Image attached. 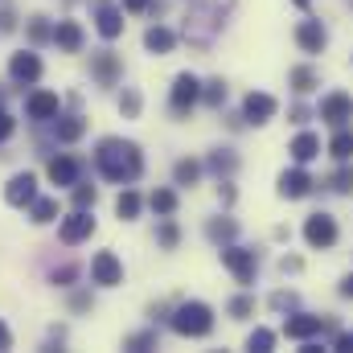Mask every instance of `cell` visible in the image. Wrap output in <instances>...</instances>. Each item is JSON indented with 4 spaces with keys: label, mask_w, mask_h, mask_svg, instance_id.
I'll list each match as a JSON object with an SVG mask.
<instances>
[{
    "label": "cell",
    "mask_w": 353,
    "mask_h": 353,
    "mask_svg": "<svg viewBox=\"0 0 353 353\" xmlns=\"http://www.w3.org/2000/svg\"><path fill=\"white\" fill-rule=\"evenodd\" d=\"M333 350H353V333H337L333 337Z\"/></svg>",
    "instance_id": "49"
},
{
    "label": "cell",
    "mask_w": 353,
    "mask_h": 353,
    "mask_svg": "<svg viewBox=\"0 0 353 353\" xmlns=\"http://www.w3.org/2000/svg\"><path fill=\"white\" fill-rule=\"evenodd\" d=\"M4 201L8 205H33L37 201V176L33 173H17V176H8V185H4Z\"/></svg>",
    "instance_id": "14"
},
{
    "label": "cell",
    "mask_w": 353,
    "mask_h": 353,
    "mask_svg": "<svg viewBox=\"0 0 353 353\" xmlns=\"http://www.w3.org/2000/svg\"><path fill=\"white\" fill-rule=\"evenodd\" d=\"M70 308H74V312H87L90 308V292H74V296H70Z\"/></svg>",
    "instance_id": "43"
},
{
    "label": "cell",
    "mask_w": 353,
    "mask_h": 353,
    "mask_svg": "<svg viewBox=\"0 0 353 353\" xmlns=\"http://www.w3.org/2000/svg\"><path fill=\"white\" fill-rule=\"evenodd\" d=\"M87 136V119L83 115H58L54 119V140L58 144H79Z\"/></svg>",
    "instance_id": "21"
},
{
    "label": "cell",
    "mask_w": 353,
    "mask_h": 353,
    "mask_svg": "<svg viewBox=\"0 0 353 353\" xmlns=\"http://www.w3.org/2000/svg\"><path fill=\"white\" fill-rule=\"evenodd\" d=\"M218 197H222V205H234V185L222 181V185H218Z\"/></svg>",
    "instance_id": "47"
},
{
    "label": "cell",
    "mask_w": 353,
    "mask_h": 353,
    "mask_svg": "<svg viewBox=\"0 0 353 353\" xmlns=\"http://www.w3.org/2000/svg\"><path fill=\"white\" fill-rule=\"evenodd\" d=\"M300 259H296V255H283V259H279V271H283V275H288V271H300Z\"/></svg>",
    "instance_id": "48"
},
{
    "label": "cell",
    "mask_w": 353,
    "mask_h": 353,
    "mask_svg": "<svg viewBox=\"0 0 353 353\" xmlns=\"http://www.w3.org/2000/svg\"><path fill=\"white\" fill-rule=\"evenodd\" d=\"M29 218H33L37 226L54 222V218H58V197H37V201L29 205Z\"/></svg>",
    "instance_id": "28"
},
{
    "label": "cell",
    "mask_w": 353,
    "mask_h": 353,
    "mask_svg": "<svg viewBox=\"0 0 353 353\" xmlns=\"http://www.w3.org/2000/svg\"><path fill=\"white\" fill-rule=\"evenodd\" d=\"M148 205H152V214L173 218V214H176V189H157V193L148 197Z\"/></svg>",
    "instance_id": "29"
},
{
    "label": "cell",
    "mask_w": 353,
    "mask_h": 353,
    "mask_svg": "<svg viewBox=\"0 0 353 353\" xmlns=\"http://www.w3.org/2000/svg\"><path fill=\"white\" fill-rule=\"evenodd\" d=\"M296 46H300L304 54H321V50L329 46V29H325L321 21H300V25H296Z\"/></svg>",
    "instance_id": "17"
},
{
    "label": "cell",
    "mask_w": 353,
    "mask_h": 353,
    "mask_svg": "<svg viewBox=\"0 0 353 353\" xmlns=\"http://www.w3.org/2000/svg\"><path fill=\"white\" fill-rule=\"evenodd\" d=\"M83 41H87V33H83L79 21H58V25H54V46H58L62 54H79Z\"/></svg>",
    "instance_id": "18"
},
{
    "label": "cell",
    "mask_w": 353,
    "mask_h": 353,
    "mask_svg": "<svg viewBox=\"0 0 353 353\" xmlns=\"http://www.w3.org/2000/svg\"><path fill=\"white\" fill-rule=\"evenodd\" d=\"M29 41H33V46L54 41V25H50L46 17H33V21H29Z\"/></svg>",
    "instance_id": "33"
},
{
    "label": "cell",
    "mask_w": 353,
    "mask_h": 353,
    "mask_svg": "<svg viewBox=\"0 0 353 353\" xmlns=\"http://www.w3.org/2000/svg\"><path fill=\"white\" fill-rule=\"evenodd\" d=\"M321 329H325V316H312V312H296L283 321L288 341H312V337H321Z\"/></svg>",
    "instance_id": "13"
},
{
    "label": "cell",
    "mask_w": 353,
    "mask_h": 353,
    "mask_svg": "<svg viewBox=\"0 0 353 353\" xmlns=\"http://www.w3.org/2000/svg\"><path fill=\"white\" fill-rule=\"evenodd\" d=\"M275 111H279V103H275V94H267V90H251L247 99H243V119L247 123H267V119H275Z\"/></svg>",
    "instance_id": "12"
},
{
    "label": "cell",
    "mask_w": 353,
    "mask_h": 353,
    "mask_svg": "<svg viewBox=\"0 0 353 353\" xmlns=\"http://www.w3.org/2000/svg\"><path fill=\"white\" fill-rule=\"evenodd\" d=\"M70 197H74V210H94V201H99V189H94V185H83V181H79Z\"/></svg>",
    "instance_id": "35"
},
{
    "label": "cell",
    "mask_w": 353,
    "mask_h": 353,
    "mask_svg": "<svg viewBox=\"0 0 353 353\" xmlns=\"http://www.w3.org/2000/svg\"><path fill=\"white\" fill-rule=\"evenodd\" d=\"M119 111H123V115H128V119H136V115H140V90H123V94H119Z\"/></svg>",
    "instance_id": "39"
},
{
    "label": "cell",
    "mask_w": 353,
    "mask_h": 353,
    "mask_svg": "<svg viewBox=\"0 0 353 353\" xmlns=\"http://www.w3.org/2000/svg\"><path fill=\"white\" fill-rule=\"evenodd\" d=\"M296 4H300V8H304V4H308V0H296Z\"/></svg>",
    "instance_id": "53"
},
{
    "label": "cell",
    "mask_w": 353,
    "mask_h": 353,
    "mask_svg": "<svg viewBox=\"0 0 353 353\" xmlns=\"http://www.w3.org/2000/svg\"><path fill=\"white\" fill-rule=\"evenodd\" d=\"M312 176L304 173V165H296V169H283L279 173V197H288V201H300V197H308L312 193Z\"/></svg>",
    "instance_id": "16"
},
{
    "label": "cell",
    "mask_w": 353,
    "mask_h": 353,
    "mask_svg": "<svg viewBox=\"0 0 353 353\" xmlns=\"http://www.w3.org/2000/svg\"><path fill=\"white\" fill-rule=\"evenodd\" d=\"M12 128H17V119H12V115H8V111L0 107V144H4L8 136H12Z\"/></svg>",
    "instance_id": "42"
},
{
    "label": "cell",
    "mask_w": 353,
    "mask_h": 353,
    "mask_svg": "<svg viewBox=\"0 0 353 353\" xmlns=\"http://www.w3.org/2000/svg\"><path fill=\"white\" fill-rule=\"evenodd\" d=\"M169 325H173V333H181V337H210V329H214V308L201 304V300H185V304L173 308Z\"/></svg>",
    "instance_id": "3"
},
{
    "label": "cell",
    "mask_w": 353,
    "mask_h": 353,
    "mask_svg": "<svg viewBox=\"0 0 353 353\" xmlns=\"http://www.w3.org/2000/svg\"><path fill=\"white\" fill-rule=\"evenodd\" d=\"M304 243L312 247V251H325V247H333L337 243V222H333V214H312L308 222H304Z\"/></svg>",
    "instance_id": "6"
},
{
    "label": "cell",
    "mask_w": 353,
    "mask_h": 353,
    "mask_svg": "<svg viewBox=\"0 0 353 353\" xmlns=\"http://www.w3.org/2000/svg\"><path fill=\"white\" fill-rule=\"evenodd\" d=\"M46 176H50L54 185H79V176H83V165H79L74 157H50V165H46Z\"/></svg>",
    "instance_id": "20"
},
{
    "label": "cell",
    "mask_w": 353,
    "mask_h": 353,
    "mask_svg": "<svg viewBox=\"0 0 353 353\" xmlns=\"http://www.w3.org/2000/svg\"><path fill=\"white\" fill-rule=\"evenodd\" d=\"M119 4H123V12H148L152 0H119Z\"/></svg>",
    "instance_id": "46"
},
{
    "label": "cell",
    "mask_w": 353,
    "mask_h": 353,
    "mask_svg": "<svg viewBox=\"0 0 353 353\" xmlns=\"http://www.w3.org/2000/svg\"><path fill=\"white\" fill-rule=\"evenodd\" d=\"M288 152H292V161H296V165H308V161H316V157H321V136L300 132V136L292 140V148H288Z\"/></svg>",
    "instance_id": "22"
},
{
    "label": "cell",
    "mask_w": 353,
    "mask_h": 353,
    "mask_svg": "<svg viewBox=\"0 0 353 353\" xmlns=\"http://www.w3.org/2000/svg\"><path fill=\"white\" fill-rule=\"evenodd\" d=\"M201 176V161H176L173 165V185H197Z\"/></svg>",
    "instance_id": "31"
},
{
    "label": "cell",
    "mask_w": 353,
    "mask_h": 353,
    "mask_svg": "<svg viewBox=\"0 0 353 353\" xmlns=\"http://www.w3.org/2000/svg\"><path fill=\"white\" fill-rule=\"evenodd\" d=\"M205 169H210L214 176H230L234 169H239V157H234L230 148H214L210 161H205Z\"/></svg>",
    "instance_id": "26"
},
{
    "label": "cell",
    "mask_w": 353,
    "mask_h": 353,
    "mask_svg": "<svg viewBox=\"0 0 353 353\" xmlns=\"http://www.w3.org/2000/svg\"><path fill=\"white\" fill-rule=\"evenodd\" d=\"M79 275V267H62V271H54V283H62V288H70V279Z\"/></svg>",
    "instance_id": "44"
},
{
    "label": "cell",
    "mask_w": 353,
    "mask_h": 353,
    "mask_svg": "<svg viewBox=\"0 0 353 353\" xmlns=\"http://www.w3.org/2000/svg\"><path fill=\"white\" fill-rule=\"evenodd\" d=\"M201 103H210V107H222V103H226V83H222V79H210V83L201 87Z\"/></svg>",
    "instance_id": "34"
},
{
    "label": "cell",
    "mask_w": 353,
    "mask_h": 353,
    "mask_svg": "<svg viewBox=\"0 0 353 353\" xmlns=\"http://www.w3.org/2000/svg\"><path fill=\"white\" fill-rule=\"evenodd\" d=\"M25 115L37 119V123H50V119L62 115V99H58L54 90H33V94L25 99Z\"/></svg>",
    "instance_id": "11"
},
{
    "label": "cell",
    "mask_w": 353,
    "mask_h": 353,
    "mask_svg": "<svg viewBox=\"0 0 353 353\" xmlns=\"http://www.w3.org/2000/svg\"><path fill=\"white\" fill-rule=\"evenodd\" d=\"M90 234H94V218H90V210H74V214H70V218H62V226H58V239H62L66 247L87 243Z\"/></svg>",
    "instance_id": "9"
},
{
    "label": "cell",
    "mask_w": 353,
    "mask_h": 353,
    "mask_svg": "<svg viewBox=\"0 0 353 353\" xmlns=\"http://www.w3.org/2000/svg\"><path fill=\"white\" fill-rule=\"evenodd\" d=\"M222 263L226 271L239 279V283H255V271H259V251H251V247H222Z\"/></svg>",
    "instance_id": "4"
},
{
    "label": "cell",
    "mask_w": 353,
    "mask_h": 353,
    "mask_svg": "<svg viewBox=\"0 0 353 353\" xmlns=\"http://www.w3.org/2000/svg\"><path fill=\"white\" fill-rule=\"evenodd\" d=\"M205 234H210V243L226 247V243H234V234H239V222H234V218H210V222H205Z\"/></svg>",
    "instance_id": "24"
},
{
    "label": "cell",
    "mask_w": 353,
    "mask_h": 353,
    "mask_svg": "<svg viewBox=\"0 0 353 353\" xmlns=\"http://www.w3.org/2000/svg\"><path fill=\"white\" fill-rule=\"evenodd\" d=\"M94 169H99V176H107L115 185H132L144 173V152H140V144H132L123 136H107V140H99Z\"/></svg>",
    "instance_id": "1"
},
{
    "label": "cell",
    "mask_w": 353,
    "mask_h": 353,
    "mask_svg": "<svg viewBox=\"0 0 353 353\" xmlns=\"http://www.w3.org/2000/svg\"><path fill=\"white\" fill-rule=\"evenodd\" d=\"M90 283H99V288H115V283H123V263H119L115 251H99V255L90 259Z\"/></svg>",
    "instance_id": "8"
},
{
    "label": "cell",
    "mask_w": 353,
    "mask_h": 353,
    "mask_svg": "<svg viewBox=\"0 0 353 353\" xmlns=\"http://www.w3.org/2000/svg\"><path fill=\"white\" fill-rule=\"evenodd\" d=\"M350 4H353V0H350Z\"/></svg>",
    "instance_id": "54"
},
{
    "label": "cell",
    "mask_w": 353,
    "mask_h": 353,
    "mask_svg": "<svg viewBox=\"0 0 353 353\" xmlns=\"http://www.w3.org/2000/svg\"><path fill=\"white\" fill-rule=\"evenodd\" d=\"M197 103H201V83H197L189 70H185V74H176L173 90H169V107H173V115H189Z\"/></svg>",
    "instance_id": "5"
},
{
    "label": "cell",
    "mask_w": 353,
    "mask_h": 353,
    "mask_svg": "<svg viewBox=\"0 0 353 353\" xmlns=\"http://www.w3.org/2000/svg\"><path fill=\"white\" fill-rule=\"evenodd\" d=\"M296 304H300L296 292H275V296H271V308H275V312H292Z\"/></svg>",
    "instance_id": "41"
},
{
    "label": "cell",
    "mask_w": 353,
    "mask_h": 353,
    "mask_svg": "<svg viewBox=\"0 0 353 353\" xmlns=\"http://www.w3.org/2000/svg\"><path fill=\"white\" fill-rule=\"evenodd\" d=\"M173 46H176L173 29H165V25L144 29V50H148V54H173Z\"/></svg>",
    "instance_id": "23"
},
{
    "label": "cell",
    "mask_w": 353,
    "mask_h": 353,
    "mask_svg": "<svg viewBox=\"0 0 353 353\" xmlns=\"http://www.w3.org/2000/svg\"><path fill=\"white\" fill-rule=\"evenodd\" d=\"M157 239H161V247H165V251H173V247H176V239H181L176 222H169V218H165V222H161V230H157Z\"/></svg>",
    "instance_id": "40"
},
{
    "label": "cell",
    "mask_w": 353,
    "mask_h": 353,
    "mask_svg": "<svg viewBox=\"0 0 353 353\" xmlns=\"http://www.w3.org/2000/svg\"><path fill=\"white\" fill-rule=\"evenodd\" d=\"M271 345H275V333H271V329H255V333L247 337V350H255V353H267Z\"/></svg>",
    "instance_id": "36"
},
{
    "label": "cell",
    "mask_w": 353,
    "mask_h": 353,
    "mask_svg": "<svg viewBox=\"0 0 353 353\" xmlns=\"http://www.w3.org/2000/svg\"><path fill=\"white\" fill-rule=\"evenodd\" d=\"M226 312H230V316H234V321H247V316H251V312H255V300H251V296H234V300H230V308H226Z\"/></svg>",
    "instance_id": "38"
},
{
    "label": "cell",
    "mask_w": 353,
    "mask_h": 353,
    "mask_svg": "<svg viewBox=\"0 0 353 353\" xmlns=\"http://www.w3.org/2000/svg\"><path fill=\"white\" fill-rule=\"evenodd\" d=\"M90 12H94V29L103 41H115L123 33V8H115L111 0H90Z\"/></svg>",
    "instance_id": "7"
},
{
    "label": "cell",
    "mask_w": 353,
    "mask_h": 353,
    "mask_svg": "<svg viewBox=\"0 0 353 353\" xmlns=\"http://www.w3.org/2000/svg\"><path fill=\"white\" fill-rule=\"evenodd\" d=\"M0 350H12V333H8V325L0 321Z\"/></svg>",
    "instance_id": "51"
},
{
    "label": "cell",
    "mask_w": 353,
    "mask_h": 353,
    "mask_svg": "<svg viewBox=\"0 0 353 353\" xmlns=\"http://www.w3.org/2000/svg\"><path fill=\"white\" fill-rule=\"evenodd\" d=\"M8 29H17V17H12V8H0V33H8Z\"/></svg>",
    "instance_id": "45"
},
{
    "label": "cell",
    "mask_w": 353,
    "mask_h": 353,
    "mask_svg": "<svg viewBox=\"0 0 353 353\" xmlns=\"http://www.w3.org/2000/svg\"><path fill=\"white\" fill-rule=\"evenodd\" d=\"M325 123H333V128H345L353 119V99L345 94V90H333V94H325L321 99V111H316Z\"/></svg>",
    "instance_id": "10"
},
{
    "label": "cell",
    "mask_w": 353,
    "mask_h": 353,
    "mask_svg": "<svg viewBox=\"0 0 353 353\" xmlns=\"http://www.w3.org/2000/svg\"><path fill=\"white\" fill-rule=\"evenodd\" d=\"M341 296H345V300H353V275H345V279H341Z\"/></svg>",
    "instance_id": "52"
},
{
    "label": "cell",
    "mask_w": 353,
    "mask_h": 353,
    "mask_svg": "<svg viewBox=\"0 0 353 353\" xmlns=\"http://www.w3.org/2000/svg\"><path fill=\"white\" fill-rule=\"evenodd\" d=\"M140 205H144V201H140V193H136V189H123V193L115 197V214H119L123 222L140 218Z\"/></svg>",
    "instance_id": "27"
},
{
    "label": "cell",
    "mask_w": 353,
    "mask_h": 353,
    "mask_svg": "<svg viewBox=\"0 0 353 353\" xmlns=\"http://www.w3.org/2000/svg\"><path fill=\"white\" fill-rule=\"evenodd\" d=\"M230 8H234V0H205V4H197V8H189V12H185V37H189L193 46H210V41L222 33Z\"/></svg>",
    "instance_id": "2"
},
{
    "label": "cell",
    "mask_w": 353,
    "mask_h": 353,
    "mask_svg": "<svg viewBox=\"0 0 353 353\" xmlns=\"http://www.w3.org/2000/svg\"><path fill=\"white\" fill-rule=\"evenodd\" d=\"M329 152H333V161H353V132L350 128H337V136L329 140Z\"/></svg>",
    "instance_id": "30"
},
{
    "label": "cell",
    "mask_w": 353,
    "mask_h": 353,
    "mask_svg": "<svg viewBox=\"0 0 353 353\" xmlns=\"http://www.w3.org/2000/svg\"><path fill=\"white\" fill-rule=\"evenodd\" d=\"M123 350H132V353L157 350V329H144V333H132V337L123 341Z\"/></svg>",
    "instance_id": "32"
},
{
    "label": "cell",
    "mask_w": 353,
    "mask_h": 353,
    "mask_svg": "<svg viewBox=\"0 0 353 353\" xmlns=\"http://www.w3.org/2000/svg\"><path fill=\"white\" fill-rule=\"evenodd\" d=\"M333 189L337 193H353V165L350 161H341V169L333 173Z\"/></svg>",
    "instance_id": "37"
},
{
    "label": "cell",
    "mask_w": 353,
    "mask_h": 353,
    "mask_svg": "<svg viewBox=\"0 0 353 353\" xmlns=\"http://www.w3.org/2000/svg\"><path fill=\"white\" fill-rule=\"evenodd\" d=\"M8 79H12V83H21V87L37 83V79H41V58H37L33 50L12 54V62H8Z\"/></svg>",
    "instance_id": "15"
},
{
    "label": "cell",
    "mask_w": 353,
    "mask_h": 353,
    "mask_svg": "<svg viewBox=\"0 0 353 353\" xmlns=\"http://www.w3.org/2000/svg\"><path fill=\"white\" fill-rule=\"evenodd\" d=\"M90 74H94V83H99V87H115L123 70H119V58H115L111 50H103V54H94V58H90Z\"/></svg>",
    "instance_id": "19"
},
{
    "label": "cell",
    "mask_w": 353,
    "mask_h": 353,
    "mask_svg": "<svg viewBox=\"0 0 353 353\" xmlns=\"http://www.w3.org/2000/svg\"><path fill=\"white\" fill-rule=\"evenodd\" d=\"M288 115H292V123H304V119H308V107H304V103H296Z\"/></svg>",
    "instance_id": "50"
},
{
    "label": "cell",
    "mask_w": 353,
    "mask_h": 353,
    "mask_svg": "<svg viewBox=\"0 0 353 353\" xmlns=\"http://www.w3.org/2000/svg\"><path fill=\"white\" fill-rule=\"evenodd\" d=\"M288 87L296 90V94H308V90L321 87V74H316L312 66H292V74H288Z\"/></svg>",
    "instance_id": "25"
}]
</instances>
